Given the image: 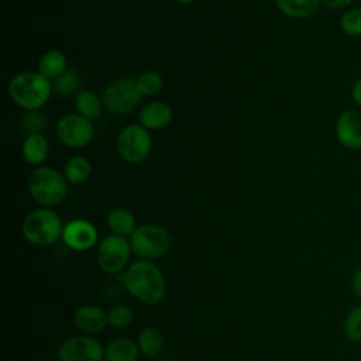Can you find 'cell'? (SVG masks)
I'll return each mask as SVG.
<instances>
[{"label":"cell","instance_id":"obj_28","mask_svg":"<svg viewBox=\"0 0 361 361\" xmlns=\"http://www.w3.org/2000/svg\"><path fill=\"white\" fill-rule=\"evenodd\" d=\"M350 288L353 295L361 300V265L353 272L350 279Z\"/></svg>","mask_w":361,"mask_h":361},{"label":"cell","instance_id":"obj_32","mask_svg":"<svg viewBox=\"0 0 361 361\" xmlns=\"http://www.w3.org/2000/svg\"><path fill=\"white\" fill-rule=\"evenodd\" d=\"M360 54H361V48H360Z\"/></svg>","mask_w":361,"mask_h":361},{"label":"cell","instance_id":"obj_29","mask_svg":"<svg viewBox=\"0 0 361 361\" xmlns=\"http://www.w3.org/2000/svg\"><path fill=\"white\" fill-rule=\"evenodd\" d=\"M354 0H322L324 6L331 10H347L353 4Z\"/></svg>","mask_w":361,"mask_h":361},{"label":"cell","instance_id":"obj_22","mask_svg":"<svg viewBox=\"0 0 361 361\" xmlns=\"http://www.w3.org/2000/svg\"><path fill=\"white\" fill-rule=\"evenodd\" d=\"M137 344L142 355L155 357L164 347V337L155 327H145L140 331Z\"/></svg>","mask_w":361,"mask_h":361},{"label":"cell","instance_id":"obj_9","mask_svg":"<svg viewBox=\"0 0 361 361\" xmlns=\"http://www.w3.org/2000/svg\"><path fill=\"white\" fill-rule=\"evenodd\" d=\"M130 252L131 245L126 237L109 234L97 247V264L106 274H116L124 268Z\"/></svg>","mask_w":361,"mask_h":361},{"label":"cell","instance_id":"obj_14","mask_svg":"<svg viewBox=\"0 0 361 361\" xmlns=\"http://www.w3.org/2000/svg\"><path fill=\"white\" fill-rule=\"evenodd\" d=\"M138 118L147 130H162L172 120V109L165 102H151L140 110Z\"/></svg>","mask_w":361,"mask_h":361},{"label":"cell","instance_id":"obj_1","mask_svg":"<svg viewBox=\"0 0 361 361\" xmlns=\"http://www.w3.org/2000/svg\"><path fill=\"white\" fill-rule=\"evenodd\" d=\"M124 286L131 296L145 305H157L165 295L164 275L149 259H140L126 271Z\"/></svg>","mask_w":361,"mask_h":361},{"label":"cell","instance_id":"obj_23","mask_svg":"<svg viewBox=\"0 0 361 361\" xmlns=\"http://www.w3.org/2000/svg\"><path fill=\"white\" fill-rule=\"evenodd\" d=\"M137 89L144 96H154L161 92L164 86V79L157 71H144L135 79Z\"/></svg>","mask_w":361,"mask_h":361},{"label":"cell","instance_id":"obj_4","mask_svg":"<svg viewBox=\"0 0 361 361\" xmlns=\"http://www.w3.org/2000/svg\"><path fill=\"white\" fill-rule=\"evenodd\" d=\"M23 235L34 245H51L62 237V221L59 216L48 209H35L23 221Z\"/></svg>","mask_w":361,"mask_h":361},{"label":"cell","instance_id":"obj_12","mask_svg":"<svg viewBox=\"0 0 361 361\" xmlns=\"http://www.w3.org/2000/svg\"><path fill=\"white\" fill-rule=\"evenodd\" d=\"M62 240L75 251H86L96 244L97 230L85 219H73L63 226Z\"/></svg>","mask_w":361,"mask_h":361},{"label":"cell","instance_id":"obj_31","mask_svg":"<svg viewBox=\"0 0 361 361\" xmlns=\"http://www.w3.org/2000/svg\"><path fill=\"white\" fill-rule=\"evenodd\" d=\"M176 3H179V4H190V3H193L195 0H175Z\"/></svg>","mask_w":361,"mask_h":361},{"label":"cell","instance_id":"obj_13","mask_svg":"<svg viewBox=\"0 0 361 361\" xmlns=\"http://www.w3.org/2000/svg\"><path fill=\"white\" fill-rule=\"evenodd\" d=\"M73 320L76 327L87 334H97L109 324L107 313L94 305H83L78 307Z\"/></svg>","mask_w":361,"mask_h":361},{"label":"cell","instance_id":"obj_30","mask_svg":"<svg viewBox=\"0 0 361 361\" xmlns=\"http://www.w3.org/2000/svg\"><path fill=\"white\" fill-rule=\"evenodd\" d=\"M351 100L358 106L361 107V78H358L353 86H351Z\"/></svg>","mask_w":361,"mask_h":361},{"label":"cell","instance_id":"obj_11","mask_svg":"<svg viewBox=\"0 0 361 361\" xmlns=\"http://www.w3.org/2000/svg\"><path fill=\"white\" fill-rule=\"evenodd\" d=\"M334 134L345 149H361V111L357 109L341 111L334 124Z\"/></svg>","mask_w":361,"mask_h":361},{"label":"cell","instance_id":"obj_2","mask_svg":"<svg viewBox=\"0 0 361 361\" xmlns=\"http://www.w3.org/2000/svg\"><path fill=\"white\" fill-rule=\"evenodd\" d=\"M52 83L39 72H21L8 82L11 100L28 111L41 109L51 97Z\"/></svg>","mask_w":361,"mask_h":361},{"label":"cell","instance_id":"obj_15","mask_svg":"<svg viewBox=\"0 0 361 361\" xmlns=\"http://www.w3.org/2000/svg\"><path fill=\"white\" fill-rule=\"evenodd\" d=\"M23 157L24 159L34 166H41L42 162L48 158L49 144L44 134L30 133L23 141Z\"/></svg>","mask_w":361,"mask_h":361},{"label":"cell","instance_id":"obj_10","mask_svg":"<svg viewBox=\"0 0 361 361\" xmlns=\"http://www.w3.org/2000/svg\"><path fill=\"white\" fill-rule=\"evenodd\" d=\"M104 350L96 338L73 336L59 345L58 358L59 361H102Z\"/></svg>","mask_w":361,"mask_h":361},{"label":"cell","instance_id":"obj_5","mask_svg":"<svg viewBox=\"0 0 361 361\" xmlns=\"http://www.w3.org/2000/svg\"><path fill=\"white\" fill-rule=\"evenodd\" d=\"M131 251L142 259H155L165 255L172 247L171 234L159 226L144 224L130 235Z\"/></svg>","mask_w":361,"mask_h":361},{"label":"cell","instance_id":"obj_20","mask_svg":"<svg viewBox=\"0 0 361 361\" xmlns=\"http://www.w3.org/2000/svg\"><path fill=\"white\" fill-rule=\"evenodd\" d=\"M140 348L133 340L120 337L113 340L104 350V357L107 361H135Z\"/></svg>","mask_w":361,"mask_h":361},{"label":"cell","instance_id":"obj_3","mask_svg":"<svg viewBox=\"0 0 361 361\" xmlns=\"http://www.w3.org/2000/svg\"><path fill=\"white\" fill-rule=\"evenodd\" d=\"M31 197L44 207L59 204L68 193V180L63 173L51 166H37L28 178Z\"/></svg>","mask_w":361,"mask_h":361},{"label":"cell","instance_id":"obj_27","mask_svg":"<svg viewBox=\"0 0 361 361\" xmlns=\"http://www.w3.org/2000/svg\"><path fill=\"white\" fill-rule=\"evenodd\" d=\"M109 324L116 329H124L133 322V310L124 305H116L107 312Z\"/></svg>","mask_w":361,"mask_h":361},{"label":"cell","instance_id":"obj_17","mask_svg":"<svg viewBox=\"0 0 361 361\" xmlns=\"http://www.w3.org/2000/svg\"><path fill=\"white\" fill-rule=\"evenodd\" d=\"M107 226H109L111 234L121 235V237L131 235L137 228L134 214L128 209H124V207H116L109 212Z\"/></svg>","mask_w":361,"mask_h":361},{"label":"cell","instance_id":"obj_25","mask_svg":"<svg viewBox=\"0 0 361 361\" xmlns=\"http://www.w3.org/2000/svg\"><path fill=\"white\" fill-rule=\"evenodd\" d=\"M338 25L345 35L361 37V7H350L344 10Z\"/></svg>","mask_w":361,"mask_h":361},{"label":"cell","instance_id":"obj_21","mask_svg":"<svg viewBox=\"0 0 361 361\" xmlns=\"http://www.w3.org/2000/svg\"><path fill=\"white\" fill-rule=\"evenodd\" d=\"M90 171H92V166H90V162L86 157L73 155L66 161L62 173L65 175L68 182L82 183L89 178Z\"/></svg>","mask_w":361,"mask_h":361},{"label":"cell","instance_id":"obj_24","mask_svg":"<svg viewBox=\"0 0 361 361\" xmlns=\"http://www.w3.org/2000/svg\"><path fill=\"white\" fill-rule=\"evenodd\" d=\"M80 82H82V78L79 72L73 69H66L61 76H58L54 80L52 90L59 96H71L78 90Z\"/></svg>","mask_w":361,"mask_h":361},{"label":"cell","instance_id":"obj_8","mask_svg":"<svg viewBox=\"0 0 361 361\" xmlns=\"http://www.w3.org/2000/svg\"><path fill=\"white\" fill-rule=\"evenodd\" d=\"M56 138L69 148H83L93 140V121L78 114L71 113L62 116L55 127Z\"/></svg>","mask_w":361,"mask_h":361},{"label":"cell","instance_id":"obj_18","mask_svg":"<svg viewBox=\"0 0 361 361\" xmlns=\"http://www.w3.org/2000/svg\"><path fill=\"white\" fill-rule=\"evenodd\" d=\"M66 69V56L63 52L56 49L47 51L38 61V72L49 80H55Z\"/></svg>","mask_w":361,"mask_h":361},{"label":"cell","instance_id":"obj_6","mask_svg":"<svg viewBox=\"0 0 361 361\" xmlns=\"http://www.w3.org/2000/svg\"><path fill=\"white\" fill-rule=\"evenodd\" d=\"M141 99L142 94L137 89L135 80L130 78H118L109 82L102 93L104 109L116 116L131 113Z\"/></svg>","mask_w":361,"mask_h":361},{"label":"cell","instance_id":"obj_7","mask_svg":"<svg viewBox=\"0 0 361 361\" xmlns=\"http://www.w3.org/2000/svg\"><path fill=\"white\" fill-rule=\"evenodd\" d=\"M152 138L149 130L141 124L126 126L117 137V151L128 164L142 162L151 152Z\"/></svg>","mask_w":361,"mask_h":361},{"label":"cell","instance_id":"obj_26","mask_svg":"<svg viewBox=\"0 0 361 361\" xmlns=\"http://www.w3.org/2000/svg\"><path fill=\"white\" fill-rule=\"evenodd\" d=\"M343 330L350 341L361 343V305L348 310L343 323Z\"/></svg>","mask_w":361,"mask_h":361},{"label":"cell","instance_id":"obj_19","mask_svg":"<svg viewBox=\"0 0 361 361\" xmlns=\"http://www.w3.org/2000/svg\"><path fill=\"white\" fill-rule=\"evenodd\" d=\"M75 107L78 114L89 118L97 120L103 111V100L102 97L92 90H82L75 97Z\"/></svg>","mask_w":361,"mask_h":361},{"label":"cell","instance_id":"obj_16","mask_svg":"<svg viewBox=\"0 0 361 361\" xmlns=\"http://www.w3.org/2000/svg\"><path fill=\"white\" fill-rule=\"evenodd\" d=\"M278 10L295 20L312 17L320 7L322 0H275Z\"/></svg>","mask_w":361,"mask_h":361}]
</instances>
